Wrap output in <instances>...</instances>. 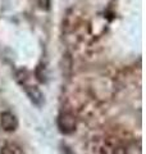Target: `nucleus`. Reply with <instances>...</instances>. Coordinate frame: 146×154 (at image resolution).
<instances>
[{
	"mask_svg": "<svg viewBox=\"0 0 146 154\" xmlns=\"http://www.w3.org/2000/svg\"><path fill=\"white\" fill-rule=\"evenodd\" d=\"M0 154H23V152L17 144L8 143L0 149Z\"/></svg>",
	"mask_w": 146,
	"mask_h": 154,
	"instance_id": "4",
	"label": "nucleus"
},
{
	"mask_svg": "<svg viewBox=\"0 0 146 154\" xmlns=\"http://www.w3.org/2000/svg\"><path fill=\"white\" fill-rule=\"evenodd\" d=\"M58 126H59L60 132L63 134H72L76 130V119L72 114L64 113L58 119Z\"/></svg>",
	"mask_w": 146,
	"mask_h": 154,
	"instance_id": "1",
	"label": "nucleus"
},
{
	"mask_svg": "<svg viewBox=\"0 0 146 154\" xmlns=\"http://www.w3.org/2000/svg\"><path fill=\"white\" fill-rule=\"evenodd\" d=\"M0 125H2L4 131L12 132V131H16L18 127V119L11 112H3L2 116H0Z\"/></svg>",
	"mask_w": 146,
	"mask_h": 154,
	"instance_id": "2",
	"label": "nucleus"
},
{
	"mask_svg": "<svg viewBox=\"0 0 146 154\" xmlns=\"http://www.w3.org/2000/svg\"><path fill=\"white\" fill-rule=\"evenodd\" d=\"M26 93L33 104H36L37 107H41L44 103V95L40 89L36 88V86H26Z\"/></svg>",
	"mask_w": 146,
	"mask_h": 154,
	"instance_id": "3",
	"label": "nucleus"
}]
</instances>
